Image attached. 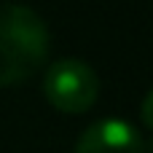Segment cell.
<instances>
[{"label": "cell", "mask_w": 153, "mask_h": 153, "mask_svg": "<svg viewBox=\"0 0 153 153\" xmlns=\"http://www.w3.org/2000/svg\"><path fill=\"white\" fill-rule=\"evenodd\" d=\"M143 153H153V140H143Z\"/></svg>", "instance_id": "5"}, {"label": "cell", "mask_w": 153, "mask_h": 153, "mask_svg": "<svg viewBox=\"0 0 153 153\" xmlns=\"http://www.w3.org/2000/svg\"><path fill=\"white\" fill-rule=\"evenodd\" d=\"M140 118H143V124L153 129V89L145 94V100H143V105H140Z\"/></svg>", "instance_id": "4"}, {"label": "cell", "mask_w": 153, "mask_h": 153, "mask_svg": "<svg viewBox=\"0 0 153 153\" xmlns=\"http://www.w3.org/2000/svg\"><path fill=\"white\" fill-rule=\"evenodd\" d=\"M43 91L56 110L83 113L94 105L100 94V78L83 59L65 56V59L51 62L46 81H43Z\"/></svg>", "instance_id": "2"}, {"label": "cell", "mask_w": 153, "mask_h": 153, "mask_svg": "<svg viewBox=\"0 0 153 153\" xmlns=\"http://www.w3.org/2000/svg\"><path fill=\"white\" fill-rule=\"evenodd\" d=\"M73 153H143V137L124 118H100L83 129Z\"/></svg>", "instance_id": "3"}, {"label": "cell", "mask_w": 153, "mask_h": 153, "mask_svg": "<svg viewBox=\"0 0 153 153\" xmlns=\"http://www.w3.org/2000/svg\"><path fill=\"white\" fill-rule=\"evenodd\" d=\"M48 54V27L38 11L0 3V86L30 78Z\"/></svg>", "instance_id": "1"}]
</instances>
